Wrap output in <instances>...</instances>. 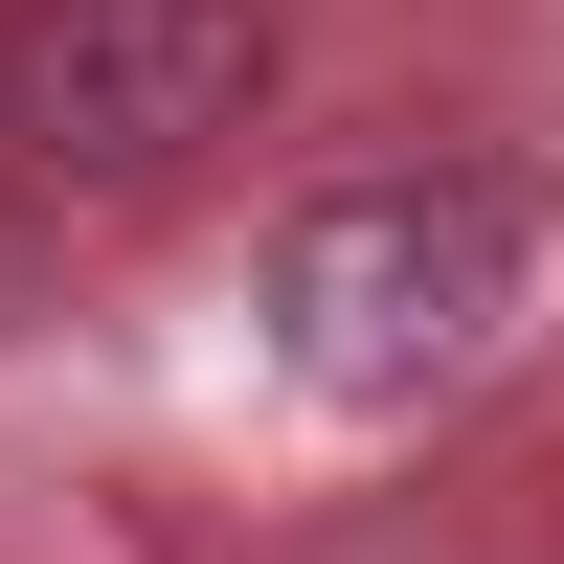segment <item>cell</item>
I'll return each instance as SVG.
<instances>
[{
    "mask_svg": "<svg viewBox=\"0 0 564 564\" xmlns=\"http://www.w3.org/2000/svg\"><path fill=\"white\" fill-rule=\"evenodd\" d=\"M249 316H271V361H294L316 406H430V384H475L497 316H520V204H497V181H430V159L316 181V204L271 226Z\"/></svg>",
    "mask_w": 564,
    "mask_h": 564,
    "instance_id": "obj_1",
    "label": "cell"
},
{
    "mask_svg": "<svg viewBox=\"0 0 564 564\" xmlns=\"http://www.w3.org/2000/svg\"><path fill=\"white\" fill-rule=\"evenodd\" d=\"M271 23L249 0H0V135L45 181H181L204 135H249Z\"/></svg>",
    "mask_w": 564,
    "mask_h": 564,
    "instance_id": "obj_2",
    "label": "cell"
},
{
    "mask_svg": "<svg viewBox=\"0 0 564 564\" xmlns=\"http://www.w3.org/2000/svg\"><path fill=\"white\" fill-rule=\"evenodd\" d=\"M0 316H23V226H0Z\"/></svg>",
    "mask_w": 564,
    "mask_h": 564,
    "instance_id": "obj_3",
    "label": "cell"
}]
</instances>
